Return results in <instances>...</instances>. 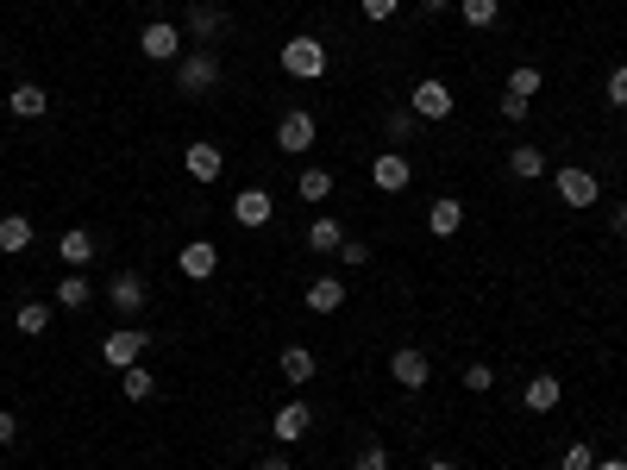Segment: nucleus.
Masks as SVG:
<instances>
[{"mask_svg": "<svg viewBox=\"0 0 627 470\" xmlns=\"http://www.w3.org/2000/svg\"><path fill=\"white\" fill-rule=\"evenodd\" d=\"M176 88L189 94V101H201V94L220 88V57H214V44H201V51H182V57H176Z\"/></svg>", "mask_w": 627, "mask_h": 470, "instance_id": "1", "label": "nucleus"}, {"mask_svg": "<svg viewBox=\"0 0 627 470\" xmlns=\"http://www.w3.org/2000/svg\"><path fill=\"white\" fill-rule=\"evenodd\" d=\"M283 69L295 82H320L327 76V44L320 38H283Z\"/></svg>", "mask_w": 627, "mask_h": 470, "instance_id": "2", "label": "nucleus"}, {"mask_svg": "<svg viewBox=\"0 0 627 470\" xmlns=\"http://www.w3.org/2000/svg\"><path fill=\"white\" fill-rule=\"evenodd\" d=\"M145 345H151V333H138V326H120V333H107V339H101V364H107V370H132L138 358H145Z\"/></svg>", "mask_w": 627, "mask_h": 470, "instance_id": "3", "label": "nucleus"}, {"mask_svg": "<svg viewBox=\"0 0 627 470\" xmlns=\"http://www.w3.org/2000/svg\"><path fill=\"white\" fill-rule=\"evenodd\" d=\"M138 51H145L151 63H176L182 57V32L170 26V19H151V26L138 32Z\"/></svg>", "mask_w": 627, "mask_h": 470, "instance_id": "4", "label": "nucleus"}, {"mask_svg": "<svg viewBox=\"0 0 627 470\" xmlns=\"http://www.w3.org/2000/svg\"><path fill=\"white\" fill-rule=\"evenodd\" d=\"M276 145H283L289 157L314 151V113H308V107H289V113H283V126H276Z\"/></svg>", "mask_w": 627, "mask_h": 470, "instance_id": "5", "label": "nucleus"}, {"mask_svg": "<svg viewBox=\"0 0 627 470\" xmlns=\"http://www.w3.org/2000/svg\"><path fill=\"white\" fill-rule=\"evenodd\" d=\"M414 120H446V113H452V88L446 82H439V76H427V82H414Z\"/></svg>", "mask_w": 627, "mask_h": 470, "instance_id": "6", "label": "nucleus"}, {"mask_svg": "<svg viewBox=\"0 0 627 470\" xmlns=\"http://www.w3.org/2000/svg\"><path fill=\"white\" fill-rule=\"evenodd\" d=\"M232 220H239V226H270L276 220L270 188H239V195H232Z\"/></svg>", "mask_w": 627, "mask_h": 470, "instance_id": "7", "label": "nucleus"}, {"mask_svg": "<svg viewBox=\"0 0 627 470\" xmlns=\"http://www.w3.org/2000/svg\"><path fill=\"white\" fill-rule=\"evenodd\" d=\"M596 195H602V182L590 170H577V163H565V170H559V201L565 207H596Z\"/></svg>", "mask_w": 627, "mask_h": 470, "instance_id": "8", "label": "nucleus"}, {"mask_svg": "<svg viewBox=\"0 0 627 470\" xmlns=\"http://www.w3.org/2000/svg\"><path fill=\"white\" fill-rule=\"evenodd\" d=\"M370 182H377V188H383V195H402V188L414 182V163H408L402 151H383L377 163H370Z\"/></svg>", "mask_w": 627, "mask_h": 470, "instance_id": "9", "label": "nucleus"}, {"mask_svg": "<svg viewBox=\"0 0 627 470\" xmlns=\"http://www.w3.org/2000/svg\"><path fill=\"white\" fill-rule=\"evenodd\" d=\"M176 264H182V276H189V282H207V276L220 270V245H214V239H189Z\"/></svg>", "mask_w": 627, "mask_h": 470, "instance_id": "10", "label": "nucleus"}, {"mask_svg": "<svg viewBox=\"0 0 627 470\" xmlns=\"http://www.w3.org/2000/svg\"><path fill=\"white\" fill-rule=\"evenodd\" d=\"M182 170H189L195 182H214V176L226 170V157H220V145H214V138H195V145L182 151Z\"/></svg>", "mask_w": 627, "mask_h": 470, "instance_id": "11", "label": "nucleus"}, {"mask_svg": "<svg viewBox=\"0 0 627 470\" xmlns=\"http://www.w3.org/2000/svg\"><path fill=\"white\" fill-rule=\"evenodd\" d=\"M389 376H396V383L402 389H427V376H433V364L421 358V351H414V345H402L396 351V358H389Z\"/></svg>", "mask_w": 627, "mask_h": 470, "instance_id": "12", "label": "nucleus"}, {"mask_svg": "<svg viewBox=\"0 0 627 470\" xmlns=\"http://www.w3.org/2000/svg\"><path fill=\"white\" fill-rule=\"evenodd\" d=\"M308 427H314V408L308 402H289V408H276V439H283V445H295V439H308Z\"/></svg>", "mask_w": 627, "mask_h": 470, "instance_id": "13", "label": "nucleus"}, {"mask_svg": "<svg viewBox=\"0 0 627 470\" xmlns=\"http://www.w3.org/2000/svg\"><path fill=\"white\" fill-rule=\"evenodd\" d=\"M107 295H113V308H120V314H138V308H145V276H138V270H120Z\"/></svg>", "mask_w": 627, "mask_h": 470, "instance_id": "14", "label": "nucleus"}, {"mask_svg": "<svg viewBox=\"0 0 627 470\" xmlns=\"http://www.w3.org/2000/svg\"><path fill=\"white\" fill-rule=\"evenodd\" d=\"M521 395H527V408H533V414H552V408H559V395H565V383L540 370V376H533V383H527Z\"/></svg>", "mask_w": 627, "mask_h": 470, "instance_id": "15", "label": "nucleus"}, {"mask_svg": "<svg viewBox=\"0 0 627 470\" xmlns=\"http://www.w3.org/2000/svg\"><path fill=\"white\" fill-rule=\"evenodd\" d=\"M308 308H314V314L345 308V282H339V276H314V282H308Z\"/></svg>", "mask_w": 627, "mask_h": 470, "instance_id": "16", "label": "nucleus"}, {"mask_svg": "<svg viewBox=\"0 0 627 470\" xmlns=\"http://www.w3.org/2000/svg\"><path fill=\"white\" fill-rule=\"evenodd\" d=\"M44 107H51V94L38 82H19L13 88V120H44Z\"/></svg>", "mask_w": 627, "mask_h": 470, "instance_id": "17", "label": "nucleus"}, {"mask_svg": "<svg viewBox=\"0 0 627 470\" xmlns=\"http://www.w3.org/2000/svg\"><path fill=\"white\" fill-rule=\"evenodd\" d=\"M295 195H301V201H308V207H320V201H327V195H333V176H327V170H320V163H308V170H301V176H295Z\"/></svg>", "mask_w": 627, "mask_h": 470, "instance_id": "18", "label": "nucleus"}, {"mask_svg": "<svg viewBox=\"0 0 627 470\" xmlns=\"http://www.w3.org/2000/svg\"><path fill=\"white\" fill-rule=\"evenodd\" d=\"M276 364H283V383H295V389H301V383H314V351H308V345H289Z\"/></svg>", "mask_w": 627, "mask_h": 470, "instance_id": "19", "label": "nucleus"}, {"mask_svg": "<svg viewBox=\"0 0 627 470\" xmlns=\"http://www.w3.org/2000/svg\"><path fill=\"white\" fill-rule=\"evenodd\" d=\"M26 245H32V220H26V214H0V251L19 257Z\"/></svg>", "mask_w": 627, "mask_h": 470, "instance_id": "20", "label": "nucleus"}, {"mask_svg": "<svg viewBox=\"0 0 627 470\" xmlns=\"http://www.w3.org/2000/svg\"><path fill=\"white\" fill-rule=\"evenodd\" d=\"M508 170H515L521 182H540L546 176V151L540 145H515V151H508Z\"/></svg>", "mask_w": 627, "mask_h": 470, "instance_id": "21", "label": "nucleus"}, {"mask_svg": "<svg viewBox=\"0 0 627 470\" xmlns=\"http://www.w3.org/2000/svg\"><path fill=\"white\" fill-rule=\"evenodd\" d=\"M427 226L439 232V239H452V232L464 226V201H452V195H446V201H433V207H427Z\"/></svg>", "mask_w": 627, "mask_h": 470, "instance_id": "22", "label": "nucleus"}, {"mask_svg": "<svg viewBox=\"0 0 627 470\" xmlns=\"http://www.w3.org/2000/svg\"><path fill=\"white\" fill-rule=\"evenodd\" d=\"M57 301H63V308H88V301H95V282H88L82 270H69V276L57 282Z\"/></svg>", "mask_w": 627, "mask_h": 470, "instance_id": "23", "label": "nucleus"}, {"mask_svg": "<svg viewBox=\"0 0 627 470\" xmlns=\"http://www.w3.org/2000/svg\"><path fill=\"white\" fill-rule=\"evenodd\" d=\"M189 32H195V38L226 32V13H220V7H207V0H195V7H189Z\"/></svg>", "mask_w": 627, "mask_h": 470, "instance_id": "24", "label": "nucleus"}, {"mask_svg": "<svg viewBox=\"0 0 627 470\" xmlns=\"http://www.w3.org/2000/svg\"><path fill=\"white\" fill-rule=\"evenodd\" d=\"M57 251H63V264H69V270H82L88 257H95V239H88V232H63Z\"/></svg>", "mask_w": 627, "mask_h": 470, "instance_id": "25", "label": "nucleus"}, {"mask_svg": "<svg viewBox=\"0 0 627 470\" xmlns=\"http://www.w3.org/2000/svg\"><path fill=\"white\" fill-rule=\"evenodd\" d=\"M120 395H126V402H151V395H157V376H151L145 364H132V370H126V389H120Z\"/></svg>", "mask_w": 627, "mask_h": 470, "instance_id": "26", "label": "nucleus"}, {"mask_svg": "<svg viewBox=\"0 0 627 470\" xmlns=\"http://www.w3.org/2000/svg\"><path fill=\"white\" fill-rule=\"evenodd\" d=\"M13 326H19V333H26V339H38L44 326H51V308H44V301H26V308L13 314Z\"/></svg>", "mask_w": 627, "mask_h": 470, "instance_id": "27", "label": "nucleus"}, {"mask_svg": "<svg viewBox=\"0 0 627 470\" xmlns=\"http://www.w3.org/2000/svg\"><path fill=\"white\" fill-rule=\"evenodd\" d=\"M308 245H314V251H339V245H345L339 220H314V226H308Z\"/></svg>", "mask_w": 627, "mask_h": 470, "instance_id": "28", "label": "nucleus"}, {"mask_svg": "<svg viewBox=\"0 0 627 470\" xmlns=\"http://www.w3.org/2000/svg\"><path fill=\"white\" fill-rule=\"evenodd\" d=\"M496 13H502V0H464V26H496Z\"/></svg>", "mask_w": 627, "mask_h": 470, "instance_id": "29", "label": "nucleus"}, {"mask_svg": "<svg viewBox=\"0 0 627 470\" xmlns=\"http://www.w3.org/2000/svg\"><path fill=\"white\" fill-rule=\"evenodd\" d=\"M540 88H546V76H540V69H533V63H521L515 76H508V94H527V101H533V94H540Z\"/></svg>", "mask_w": 627, "mask_h": 470, "instance_id": "30", "label": "nucleus"}, {"mask_svg": "<svg viewBox=\"0 0 627 470\" xmlns=\"http://www.w3.org/2000/svg\"><path fill=\"white\" fill-rule=\"evenodd\" d=\"M396 13H402V0H364V19H370V26H389Z\"/></svg>", "mask_w": 627, "mask_h": 470, "instance_id": "31", "label": "nucleus"}, {"mask_svg": "<svg viewBox=\"0 0 627 470\" xmlns=\"http://www.w3.org/2000/svg\"><path fill=\"white\" fill-rule=\"evenodd\" d=\"M339 264H345V270H364V264H370V245H364V239H345V245H339Z\"/></svg>", "mask_w": 627, "mask_h": 470, "instance_id": "32", "label": "nucleus"}, {"mask_svg": "<svg viewBox=\"0 0 627 470\" xmlns=\"http://www.w3.org/2000/svg\"><path fill=\"white\" fill-rule=\"evenodd\" d=\"M565 470H596V452H590L584 439H577V445H565Z\"/></svg>", "mask_w": 627, "mask_h": 470, "instance_id": "33", "label": "nucleus"}, {"mask_svg": "<svg viewBox=\"0 0 627 470\" xmlns=\"http://www.w3.org/2000/svg\"><path fill=\"white\" fill-rule=\"evenodd\" d=\"M358 470H389V445H377V439H370L364 452H358Z\"/></svg>", "mask_w": 627, "mask_h": 470, "instance_id": "34", "label": "nucleus"}, {"mask_svg": "<svg viewBox=\"0 0 627 470\" xmlns=\"http://www.w3.org/2000/svg\"><path fill=\"white\" fill-rule=\"evenodd\" d=\"M383 132H389V138H408V132H414V107H396V113L383 120Z\"/></svg>", "mask_w": 627, "mask_h": 470, "instance_id": "35", "label": "nucleus"}, {"mask_svg": "<svg viewBox=\"0 0 627 470\" xmlns=\"http://www.w3.org/2000/svg\"><path fill=\"white\" fill-rule=\"evenodd\" d=\"M502 120H508V126L527 120V94H502Z\"/></svg>", "mask_w": 627, "mask_h": 470, "instance_id": "36", "label": "nucleus"}, {"mask_svg": "<svg viewBox=\"0 0 627 470\" xmlns=\"http://www.w3.org/2000/svg\"><path fill=\"white\" fill-rule=\"evenodd\" d=\"M490 383H496V370H490V364H471V370H464V389H477V395H483Z\"/></svg>", "mask_w": 627, "mask_h": 470, "instance_id": "37", "label": "nucleus"}, {"mask_svg": "<svg viewBox=\"0 0 627 470\" xmlns=\"http://www.w3.org/2000/svg\"><path fill=\"white\" fill-rule=\"evenodd\" d=\"M609 107H627V63L609 76Z\"/></svg>", "mask_w": 627, "mask_h": 470, "instance_id": "38", "label": "nucleus"}, {"mask_svg": "<svg viewBox=\"0 0 627 470\" xmlns=\"http://www.w3.org/2000/svg\"><path fill=\"white\" fill-rule=\"evenodd\" d=\"M19 439V420H13V408H0V445H13Z\"/></svg>", "mask_w": 627, "mask_h": 470, "instance_id": "39", "label": "nucleus"}, {"mask_svg": "<svg viewBox=\"0 0 627 470\" xmlns=\"http://www.w3.org/2000/svg\"><path fill=\"white\" fill-rule=\"evenodd\" d=\"M615 232H621V239H627V201L615 207Z\"/></svg>", "mask_w": 627, "mask_h": 470, "instance_id": "40", "label": "nucleus"}, {"mask_svg": "<svg viewBox=\"0 0 627 470\" xmlns=\"http://www.w3.org/2000/svg\"><path fill=\"white\" fill-rule=\"evenodd\" d=\"M596 470H627V458H596Z\"/></svg>", "mask_w": 627, "mask_h": 470, "instance_id": "41", "label": "nucleus"}, {"mask_svg": "<svg viewBox=\"0 0 627 470\" xmlns=\"http://www.w3.org/2000/svg\"><path fill=\"white\" fill-rule=\"evenodd\" d=\"M452 7V0H421V13H446Z\"/></svg>", "mask_w": 627, "mask_h": 470, "instance_id": "42", "label": "nucleus"}, {"mask_svg": "<svg viewBox=\"0 0 627 470\" xmlns=\"http://www.w3.org/2000/svg\"><path fill=\"white\" fill-rule=\"evenodd\" d=\"M258 470H289V458H264V464H258Z\"/></svg>", "mask_w": 627, "mask_h": 470, "instance_id": "43", "label": "nucleus"}, {"mask_svg": "<svg viewBox=\"0 0 627 470\" xmlns=\"http://www.w3.org/2000/svg\"><path fill=\"white\" fill-rule=\"evenodd\" d=\"M427 470H458V464H452V458H433V464H427Z\"/></svg>", "mask_w": 627, "mask_h": 470, "instance_id": "44", "label": "nucleus"}]
</instances>
